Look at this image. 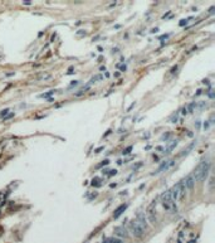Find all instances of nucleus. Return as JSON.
<instances>
[{
    "mask_svg": "<svg viewBox=\"0 0 215 243\" xmlns=\"http://www.w3.org/2000/svg\"><path fill=\"white\" fill-rule=\"evenodd\" d=\"M209 169H210V164L209 161H201L199 166L196 168L195 173L193 175L194 180H199V181H204L206 179V176L209 174Z\"/></svg>",
    "mask_w": 215,
    "mask_h": 243,
    "instance_id": "1",
    "label": "nucleus"
},
{
    "mask_svg": "<svg viewBox=\"0 0 215 243\" xmlns=\"http://www.w3.org/2000/svg\"><path fill=\"white\" fill-rule=\"evenodd\" d=\"M128 228H130V232L133 234L135 237H137V238L142 237V236H144V233H145V229H144V228H141V225L137 223L136 221H131V222H130V224H128Z\"/></svg>",
    "mask_w": 215,
    "mask_h": 243,
    "instance_id": "2",
    "label": "nucleus"
},
{
    "mask_svg": "<svg viewBox=\"0 0 215 243\" xmlns=\"http://www.w3.org/2000/svg\"><path fill=\"white\" fill-rule=\"evenodd\" d=\"M113 232H115V234H116V237H117V238H120V239H122V238H127V237H128L127 229H126L125 227H122V225L116 227V228L113 229Z\"/></svg>",
    "mask_w": 215,
    "mask_h": 243,
    "instance_id": "3",
    "label": "nucleus"
},
{
    "mask_svg": "<svg viewBox=\"0 0 215 243\" xmlns=\"http://www.w3.org/2000/svg\"><path fill=\"white\" fill-rule=\"evenodd\" d=\"M184 181V185H185L186 189H189V190H191L194 186H195V180H194V178H193V175H189V176H186V179H184L182 180Z\"/></svg>",
    "mask_w": 215,
    "mask_h": 243,
    "instance_id": "4",
    "label": "nucleus"
},
{
    "mask_svg": "<svg viewBox=\"0 0 215 243\" xmlns=\"http://www.w3.org/2000/svg\"><path fill=\"white\" fill-rule=\"evenodd\" d=\"M174 165H175V161H165V163H162L161 166L154 173V175L157 174V173H161V171H164V170H167L169 168H171V166H174Z\"/></svg>",
    "mask_w": 215,
    "mask_h": 243,
    "instance_id": "5",
    "label": "nucleus"
},
{
    "mask_svg": "<svg viewBox=\"0 0 215 243\" xmlns=\"http://www.w3.org/2000/svg\"><path fill=\"white\" fill-rule=\"evenodd\" d=\"M136 222L141 225V228H144V229H146L147 228V221H146L145 214H138L137 218H136Z\"/></svg>",
    "mask_w": 215,
    "mask_h": 243,
    "instance_id": "6",
    "label": "nucleus"
},
{
    "mask_svg": "<svg viewBox=\"0 0 215 243\" xmlns=\"http://www.w3.org/2000/svg\"><path fill=\"white\" fill-rule=\"evenodd\" d=\"M171 195H172V200L180 199V183H177V184L171 189Z\"/></svg>",
    "mask_w": 215,
    "mask_h": 243,
    "instance_id": "7",
    "label": "nucleus"
},
{
    "mask_svg": "<svg viewBox=\"0 0 215 243\" xmlns=\"http://www.w3.org/2000/svg\"><path fill=\"white\" fill-rule=\"evenodd\" d=\"M127 207H128L127 204H121V205H120L117 209L115 210V213H113V218H115V219H117L118 217H120L121 214L123 213V212H125L126 209H127Z\"/></svg>",
    "mask_w": 215,
    "mask_h": 243,
    "instance_id": "8",
    "label": "nucleus"
},
{
    "mask_svg": "<svg viewBox=\"0 0 215 243\" xmlns=\"http://www.w3.org/2000/svg\"><path fill=\"white\" fill-rule=\"evenodd\" d=\"M162 207H164V209L165 210H167V212H176V204L174 203V202H167V203H162Z\"/></svg>",
    "mask_w": 215,
    "mask_h": 243,
    "instance_id": "9",
    "label": "nucleus"
},
{
    "mask_svg": "<svg viewBox=\"0 0 215 243\" xmlns=\"http://www.w3.org/2000/svg\"><path fill=\"white\" fill-rule=\"evenodd\" d=\"M161 199H162V203H167V202H174L172 200V195H171V189L166 190L164 194L161 195Z\"/></svg>",
    "mask_w": 215,
    "mask_h": 243,
    "instance_id": "10",
    "label": "nucleus"
},
{
    "mask_svg": "<svg viewBox=\"0 0 215 243\" xmlns=\"http://www.w3.org/2000/svg\"><path fill=\"white\" fill-rule=\"evenodd\" d=\"M103 243H125L122 239H120V238H117V237H112V238H108V239H106Z\"/></svg>",
    "mask_w": 215,
    "mask_h": 243,
    "instance_id": "11",
    "label": "nucleus"
},
{
    "mask_svg": "<svg viewBox=\"0 0 215 243\" xmlns=\"http://www.w3.org/2000/svg\"><path fill=\"white\" fill-rule=\"evenodd\" d=\"M52 78H53V76H52V74H49V73H44V74L39 76V77H38V79H39V81H50Z\"/></svg>",
    "mask_w": 215,
    "mask_h": 243,
    "instance_id": "12",
    "label": "nucleus"
},
{
    "mask_svg": "<svg viewBox=\"0 0 215 243\" xmlns=\"http://www.w3.org/2000/svg\"><path fill=\"white\" fill-rule=\"evenodd\" d=\"M176 144H177V141H172L171 144H169V146H167V149L165 150V154H169V153H171L172 151V149L176 146Z\"/></svg>",
    "mask_w": 215,
    "mask_h": 243,
    "instance_id": "13",
    "label": "nucleus"
},
{
    "mask_svg": "<svg viewBox=\"0 0 215 243\" xmlns=\"http://www.w3.org/2000/svg\"><path fill=\"white\" fill-rule=\"evenodd\" d=\"M194 145H195V142H193V144H190V145H189V147H187V149H185V150H182V151L180 153V156H184V155H186V154H187V153H189V151H190V150L193 149V146H194Z\"/></svg>",
    "mask_w": 215,
    "mask_h": 243,
    "instance_id": "14",
    "label": "nucleus"
},
{
    "mask_svg": "<svg viewBox=\"0 0 215 243\" xmlns=\"http://www.w3.org/2000/svg\"><path fill=\"white\" fill-rule=\"evenodd\" d=\"M54 93V91H49V92H45V93H43V95H40L39 98H50V96Z\"/></svg>",
    "mask_w": 215,
    "mask_h": 243,
    "instance_id": "15",
    "label": "nucleus"
},
{
    "mask_svg": "<svg viewBox=\"0 0 215 243\" xmlns=\"http://www.w3.org/2000/svg\"><path fill=\"white\" fill-rule=\"evenodd\" d=\"M92 186H101V183H99V179H98V178H96V179L92 180Z\"/></svg>",
    "mask_w": 215,
    "mask_h": 243,
    "instance_id": "16",
    "label": "nucleus"
},
{
    "mask_svg": "<svg viewBox=\"0 0 215 243\" xmlns=\"http://www.w3.org/2000/svg\"><path fill=\"white\" fill-rule=\"evenodd\" d=\"M9 112V108H5V110H3V111H0V117L1 118H4L5 117V115Z\"/></svg>",
    "mask_w": 215,
    "mask_h": 243,
    "instance_id": "17",
    "label": "nucleus"
},
{
    "mask_svg": "<svg viewBox=\"0 0 215 243\" xmlns=\"http://www.w3.org/2000/svg\"><path fill=\"white\" fill-rule=\"evenodd\" d=\"M171 137V134L170 132H166V134H164V136L161 137V140H167V139H170Z\"/></svg>",
    "mask_w": 215,
    "mask_h": 243,
    "instance_id": "18",
    "label": "nucleus"
},
{
    "mask_svg": "<svg viewBox=\"0 0 215 243\" xmlns=\"http://www.w3.org/2000/svg\"><path fill=\"white\" fill-rule=\"evenodd\" d=\"M14 116H15V115H14V113H13V112H10L9 115H6V116L4 117V118H3V120H4V121H6V120H9V118H11V117H14Z\"/></svg>",
    "mask_w": 215,
    "mask_h": 243,
    "instance_id": "19",
    "label": "nucleus"
},
{
    "mask_svg": "<svg viewBox=\"0 0 215 243\" xmlns=\"http://www.w3.org/2000/svg\"><path fill=\"white\" fill-rule=\"evenodd\" d=\"M131 150H132V146H128L127 149H126V150L123 151V155H127V154L130 153V151H131Z\"/></svg>",
    "mask_w": 215,
    "mask_h": 243,
    "instance_id": "20",
    "label": "nucleus"
},
{
    "mask_svg": "<svg viewBox=\"0 0 215 243\" xmlns=\"http://www.w3.org/2000/svg\"><path fill=\"white\" fill-rule=\"evenodd\" d=\"M108 174H109L108 176H113V175L117 174V170H109V171H108Z\"/></svg>",
    "mask_w": 215,
    "mask_h": 243,
    "instance_id": "21",
    "label": "nucleus"
},
{
    "mask_svg": "<svg viewBox=\"0 0 215 243\" xmlns=\"http://www.w3.org/2000/svg\"><path fill=\"white\" fill-rule=\"evenodd\" d=\"M194 107H196V105H195V103H191V105L189 106V111H190V112H193V110H194Z\"/></svg>",
    "mask_w": 215,
    "mask_h": 243,
    "instance_id": "22",
    "label": "nucleus"
},
{
    "mask_svg": "<svg viewBox=\"0 0 215 243\" xmlns=\"http://www.w3.org/2000/svg\"><path fill=\"white\" fill-rule=\"evenodd\" d=\"M108 163H109V160H105L103 163H101V164H99V166H98V168H101V166H103V165H107Z\"/></svg>",
    "mask_w": 215,
    "mask_h": 243,
    "instance_id": "23",
    "label": "nucleus"
},
{
    "mask_svg": "<svg viewBox=\"0 0 215 243\" xmlns=\"http://www.w3.org/2000/svg\"><path fill=\"white\" fill-rule=\"evenodd\" d=\"M186 23H187V20H180V23H179V24H180V27H184Z\"/></svg>",
    "mask_w": 215,
    "mask_h": 243,
    "instance_id": "24",
    "label": "nucleus"
},
{
    "mask_svg": "<svg viewBox=\"0 0 215 243\" xmlns=\"http://www.w3.org/2000/svg\"><path fill=\"white\" fill-rule=\"evenodd\" d=\"M136 166H133V169H138V168H141L142 166V163H137V164H135Z\"/></svg>",
    "mask_w": 215,
    "mask_h": 243,
    "instance_id": "25",
    "label": "nucleus"
},
{
    "mask_svg": "<svg viewBox=\"0 0 215 243\" xmlns=\"http://www.w3.org/2000/svg\"><path fill=\"white\" fill-rule=\"evenodd\" d=\"M176 71H177V66L172 67V68H171V71H170V73H174V72H176Z\"/></svg>",
    "mask_w": 215,
    "mask_h": 243,
    "instance_id": "26",
    "label": "nucleus"
},
{
    "mask_svg": "<svg viewBox=\"0 0 215 243\" xmlns=\"http://www.w3.org/2000/svg\"><path fill=\"white\" fill-rule=\"evenodd\" d=\"M77 85H78V81H74V82L70 83V87H74V86H77Z\"/></svg>",
    "mask_w": 215,
    "mask_h": 243,
    "instance_id": "27",
    "label": "nucleus"
},
{
    "mask_svg": "<svg viewBox=\"0 0 215 243\" xmlns=\"http://www.w3.org/2000/svg\"><path fill=\"white\" fill-rule=\"evenodd\" d=\"M214 10H215V6H211V8L209 9V13H210V14H213V13H214Z\"/></svg>",
    "mask_w": 215,
    "mask_h": 243,
    "instance_id": "28",
    "label": "nucleus"
},
{
    "mask_svg": "<svg viewBox=\"0 0 215 243\" xmlns=\"http://www.w3.org/2000/svg\"><path fill=\"white\" fill-rule=\"evenodd\" d=\"M120 68H121V71H126V69H127V67H126V64H125V66H121Z\"/></svg>",
    "mask_w": 215,
    "mask_h": 243,
    "instance_id": "29",
    "label": "nucleus"
},
{
    "mask_svg": "<svg viewBox=\"0 0 215 243\" xmlns=\"http://www.w3.org/2000/svg\"><path fill=\"white\" fill-rule=\"evenodd\" d=\"M23 4H24V5H30L31 3H30V1H23Z\"/></svg>",
    "mask_w": 215,
    "mask_h": 243,
    "instance_id": "30",
    "label": "nucleus"
},
{
    "mask_svg": "<svg viewBox=\"0 0 215 243\" xmlns=\"http://www.w3.org/2000/svg\"><path fill=\"white\" fill-rule=\"evenodd\" d=\"M209 97H210V98H214V93H213V92H209Z\"/></svg>",
    "mask_w": 215,
    "mask_h": 243,
    "instance_id": "31",
    "label": "nucleus"
},
{
    "mask_svg": "<svg viewBox=\"0 0 215 243\" xmlns=\"http://www.w3.org/2000/svg\"><path fill=\"white\" fill-rule=\"evenodd\" d=\"M208 127H209V122H205V124H204V128H205V130H206Z\"/></svg>",
    "mask_w": 215,
    "mask_h": 243,
    "instance_id": "32",
    "label": "nucleus"
},
{
    "mask_svg": "<svg viewBox=\"0 0 215 243\" xmlns=\"http://www.w3.org/2000/svg\"><path fill=\"white\" fill-rule=\"evenodd\" d=\"M182 113H184V115H186V113H187V110H186L185 107H184V108H182Z\"/></svg>",
    "mask_w": 215,
    "mask_h": 243,
    "instance_id": "33",
    "label": "nucleus"
},
{
    "mask_svg": "<svg viewBox=\"0 0 215 243\" xmlns=\"http://www.w3.org/2000/svg\"><path fill=\"white\" fill-rule=\"evenodd\" d=\"M116 185H117L116 183H112V184L109 185V186H111V188H116Z\"/></svg>",
    "mask_w": 215,
    "mask_h": 243,
    "instance_id": "34",
    "label": "nucleus"
},
{
    "mask_svg": "<svg viewBox=\"0 0 215 243\" xmlns=\"http://www.w3.org/2000/svg\"><path fill=\"white\" fill-rule=\"evenodd\" d=\"M14 74H15V73H8L6 76H8V77H11V76H14Z\"/></svg>",
    "mask_w": 215,
    "mask_h": 243,
    "instance_id": "35",
    "label": "nucleus"
},
{
    "mask_svg": "<svg viewBox=\"0 0 215 243\" xmlns=\"http://www.w3.org/2000/svg\"><path fill=\"white\" fill-rule=\"evenodd\" d=\"M115 77H120V72H116V73H115Z\"/></svg>",
    "mask_w": 215,
    "mask_h": 243,
    "instance_id": "36",
    "label": "nucleus"
}]
</instances>
